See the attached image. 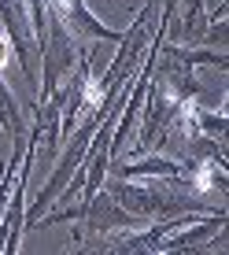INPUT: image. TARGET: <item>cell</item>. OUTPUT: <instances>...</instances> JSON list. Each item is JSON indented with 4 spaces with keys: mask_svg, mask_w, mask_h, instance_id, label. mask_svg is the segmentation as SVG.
<instances>
[{
    "mask_svg": "<svg viewBox=\"0 0 229 255\" xmlns=\"http://www.w3.org/2000/svg\"><path fill=\"white\" fill-rule=\"evenodd\" d=\"M37 52H41V93L33 96V104L48 100V96L63 85V78L74 70V63L82 59L85 48H78L74 33H70L67 26L48 11L45 15V30H41V37H37Z\"/></svg>",
    "mask_w": 229,
    "mask_h": 255,
    "instance_id": "1",
    "label": "cell"
},
{
    "mask_svg": "<svg viewBox=\"0 0 229 255\" xmlns=\"http://www.w3.org/2000/svg\"><path fill=\"white\" fill-rule=\"evenodd\" d=\"M82 215H78V222H82V230H78V241H85L89 233H111V230H133L140 218H133L126 207H118V200L111 196L108 189H96L89 200H82Z\"/></svg>",
    "mask_w": 229,
    "mask_h": 255,
    "instance_id": "2",
    "label": "cell"
},
{
    "mask_svg": "<svg viewBox=\"0 0 229 255\" xmlns=\"http://www.w3.org/2000/svg\"><path fill=\"white\" fill-rule=\"evenodd\" d=\"M45 4H48V11L56 15V19L63 22L70 33H74V37L108 41V45H118V41H122V30L104 26V22L89 11V4H85V0H45Z\"/></svg>",
    "mask_w": 229,
    "mask_h": 255,
    "instance_id": "3",
    "label": "cell"
},
{
    "mask_svg": "<svg viewBox=\"0 0 229 255\" xmlns=\"http://www.w3.org/2000/svg\"><path fill=\"white\" fill-rule=\"evenodd\" d=\"M226 226V207H218V211H211V215H204V222H185L178 226V230H170L163 237L159 244H155V252L159 255H174V252H192V248H200V244L207 241V237H215L218 230Z\"/></svg>",
    "mask_w": 229,
    "mask_h": 255,
    "instance_id": "4",
    "label": "cell"
},
{
    "mask_svg": "<svg viewBox=\"0 0 229 255\" xmlns=\"http://www.w3.org/2000/svg\"><path fill=\"white\" fill-rule=\"evenodd\" d=\"M0 129H7L11 140H26V122H22L15 93L7 89V82H4V70H0Z\"/></svg>",
    "mask_w": 229,
    "mask_h": 255,
    "instance_id": "5",
    "label": "cell"
},
{
    "mask_svg": "<svg viewBox=\"0 0 229 255\" xmlns=\"http://www.w3.org/2000/svg\"><path fill=\"white\" fill-rule=\"evenodd\" d=\"M204 37V0H192L189 11L174 22V45H196Z\"/></svg>",
    "mask_w": 229,
    "mask_h": 255,
    "instance_id": "6",
    "label": "cell"
},
{
    "mask_svg": "<svg viewBox=\"0 0 229 255\" xmlns=\"http://www.w3.org/2000/svg\"><path fill=\"white\" fill-rule=\"evenodd\" d=\"M192 126L200 129L204 137H215V140H222L226 137V115L222 111H204V108H192Z\"/></svg>",
    "mask_w": 229,
    "mask_h": 255,
    "instance_id": "7",
    "label": "cell"
},
{
    "mask_svg": "<svg viewBox=\"0 0 229 255\" xmlns=\"http://www.w3.org/2000/svg\"><path fill=\"white\" fill-rule=\"evenodd\" d=\"M11 63V37H7V30H0V70Z\"/></svg>",
    "mask_w": 229,
    "mask_h": 255,
    "instance_id": "8",
    "label": "cell"
}]
</instances>
